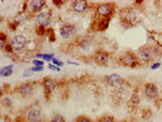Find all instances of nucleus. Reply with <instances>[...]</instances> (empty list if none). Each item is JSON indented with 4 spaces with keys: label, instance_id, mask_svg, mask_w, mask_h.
<instances>
[{
    "label": "nucleus",
    "instance_id": "nucleus-3",
    "mask_svg": "<svg viewBox=\"0 0 162 122\" xmlns=\"http://www.w3.org/2000/svg\"><path fill=\"white\" fill-rule=\"evenodd\" d=\"M135 55H136V57H138V60H139L140 64H149L155 57L154 51H152V48L151 46H147V45H144L140 49H138V51L135 53Z\"/></svg>",
    "mask_w": 162,
    "mask_h": 122
},
{
    "label": "nucleus",
    "instance_id": "nucleus-14",
    "mask_svg": "<svg viewBox=\"0 0 162 122\" xmlns=\"http://www.w3.org/2000/svg\"><path fill=\"white\" fill-rule=\"evenodd\" d=\"M88 9V2L86 0H74L71 2V10L77 12V14H81V12H85Z\"/></svg>",
    "mask_w": 162,
    "mask_h": 122
},
{
    "label": "nucleus",
    "instance_id": "nucleus-27",
    "mask_svg": "<svg viewBox=\"0 0 162 122\" xmlns=\"http://www.w3.org/2000/svg\"><path fill=\"white\" fill-rule=\"evenodd\" d=\"M53 65H57V66H63V62H60L57 59H53Z\"/></svg>",
    "mask_w": 162,
    "mask_h": 122
},
{
    "label": "nucleus",
    "instance_id": "nucleus-5",
    "mask_svg": "<svg viewBox=\"0 0 162 122\" xmlns=\"http://www.w3.org/2000/svg\"><path fill=\"white\" fill-rule=\"evenodd\" d=\"M119 62L123 65V66H127V67H138L140 65L138 57L135 53L133 51H127L125 54H123L119 59Z\"/></svg>",
    "mask_w": 162,
    "mask_h": 122
},
{
    "label": "nucleus",
    "instance_id": "nucleus-16",
    "mask_svg": "<svg viewBox=\"0 0 162 122\" xmlns=\"http://www.w3.org/2000/svg\"><path fill=\"white\" fill-rule=\"evenodd\" d=\"M42 85H43L45 93L49 94V93H52L57 88V81L54 78H52V77H45L43 82H42Z\"/></svg>",
    "mask_w": 162,
    "mask_h": 122
},
{
    "label": "nucleus",
    "instance_id": "nucleus-20",
    "mask_svg": "<svg viewBox=\"0 0 162 122\" xmlns=\"http://www.w3.org/2000/svg\"><path fill=\"white\" fill-rule=\"evenodd\" d=\"M98 122H117V120L114 117H111V116H106V117H102L100 119Z\"/></svg>",
    "mask_w": 162,
    "mask_h": 122
},
{
    "label": "nucleus",
    "instance_id": "nucleus-12",
    "mask_svg": "<svg viewBox=\"0 0 162 122\" xmlns=\"http://www.w3.org/2000/svg\"><path fill=\"white\" fill-rule=\"evenodd\" d=\"M109 22H111V18H103V17H98L97 16L91 27H93L95 31H104V29L108 28Z\"/></svg>",
    "mask_w": 162,
    "mask_h": 122
},
{
    "label": "nucleus",
    "instance_id": "nucleus-28",
    "mask_svg": "<svg viewBox=\"0 0 162 122\" xmlns=\"http://www.w3.org/2000/svg\"><path fill=\"white\" fill-rule=\"evenodd\" d=\"M5 50H6V51H8V53H13V51H14V50H13V48H11V45H10V44H8V45H6V46H5Z\"/></svg>",
    "mask_w": 162,
    "mask_h": 122
},
{
    "label": "nucleus",
    "instance_id": "nucleus-2",
    "mask_svg": "<svg viewBox=\"0 0 162 122\" xmlns=\"http://www.w3.org/2000/svg\"><path fill=\"white\" fill-rule=\"evenodd\" d=\"M116 6L113 2H101L96 6V14L98 17L103 18H112V16L114 14Z\"/></svg>",
    "mask_w": 162,
    "mask_h": 122
},
{
    "label": "nucleus",
    "instance_id": "nucleus-13",
    "mask_svg": "<svg viewBox=\"0 0 162 122\" xmlns=\"http://www.w3.org/2000/svg\"><path fill=\"white\" fill-rule=\"evenodd\" d=\"M108 60H109V54L107 51H104V50H98L93 55V61L97 65L103 66V65H106L108 62Z\"/></svg>",
    "mask_w": 162,
    "mask_h": 122
},
{
    "label": "nucleus",
    "instance_id": "nucleus-11",
    "mask_svg": "<svg viewBox=\"0 0 162 122\" xmlns=\"http://www.w3.org/2000/svg\"><path fill=\"white\" fill-rule=\"evenodd\" d=\"M144 94L147 99L150 100H155L159 96V89L154 83H146L144 87Z\"/></svg>",
    "mask_w": 162,
    "mask_h": 122
},
{
    "label": "nucleus",
    "instance_id": "nucleus-23",
    "mask_svg": "<svg viewBox=\"0 0 162 122\" xmlns=\"http://www.w3.org/2000/svg\"><path fill=\"white\" fill-rule=\"evenodd\" d=\"M76 122H93L92 120H90V119H87V117H79L77 120H76Z\"/></svg>",
    "mask_w": 162,
    "mask_h": 122
},
{
    "label": "nucleus",
    "instance_id": "nucleus-9",
    "mask_svg": "<svg viewBox=\"0 0 162 122\" xmlns=\"http://www.w3.org/2000/svg\"><path fill=\"white\" fill-rule=\"evenodd\" d=\"M16 92L21 95L22 98H29L34 92V84L33 83H22L21 85H18Z\"/></svg>",
    "mask_w": 162,
    "mask_h": 122
},
{
    "label": "nucleus",
    "instance_id": "nucleus-15",
    "mask_svg": "<svg viewBox=\"0 0 162 122\" xmlns=\"http://www.w3.org/2000/svg\"><path fill=\"white\" fill-rule=\"evenodd\" d=\"M104 81H106V83H107L108 85L114 87V88H117V87H119V85L123 84V78H122L119 75H117V73L108 75V76L104 78Z\"/></svg>",
    "mask_w": 162,
    "mask_h": 122
},
{
    "label": "nucleus",
    "instance_id": "nucleus-7",
    "mask_svg": "<svg viewBox=\"0 0 162 122\" xmlns=\"http://www.w3.org/2000/svg\"><path fill=\"white\" fill-rule=\"evenodd\" d=\"M27 5V10L29 11V14H39L42 12L45 6V1L42 0H31L26 2Z\"/></svg>",
    "mask_w": 162,
    "mask_h": 122
},
{
    "label": "nucleus",
    "instance_id": "nucleus-26",
    "mask_svg": "<svg viewBox=\"0 0 162 122\" xmlns=\"http://www.w3.org/2000/svg\"><path fill=\"white\" fill-rule=\"evenodd\" d=\"M160 66H161V62H156L151 66V70H157V68H160Z\"/></svg>",
    "mask_w": 162,
    "mask_h": 122
},
{
    "label": "nucleus",
    "instance_id": "nucleus-1",
    "mask_svg": "<svg viewBox=\"0 0 162 122\" xmlns=\"http://www.w3.org/2000/svg\"><path fill=\"white\" fill-rule=\"evenodd\" d=\"M120 22L125 27L134 26L138 22V15H136V12L133 9L125 7V9H123L120 11Z\"/></svg>",
    "mask_w": 162,
    "mask_h": 122
},
{
    "label": "nucleus",
    "instance_id": "nucleus-8",
    "mask_svg": "<svg viewBox=\"0 0 162 122\" xmlns=\"http://www.w3.org/2000/svg\"><path fill=\"white\" fill-rule=\"evenodd\" d=\"M59 31H60V36L64 39L71 38V37H74L76 34V27L74 25H71V23H64V25H61L60 28H59Z\"/></svg>",
    "mask_w": 162,
    "mask_h": 122
},
{
    "label": "nucleus",
    "instance_id": "nucleus-18",
    "mask_svg": "<svg viewBox=\"0 0 162 122\" xmlns=\"http://www.w3.org/2000/svg\"><path fill=\"white\" fill-rule=\"evenodd\" d=\"M6 41H8V36L5 33H0V49H5V46L8 45Z\"/></svg>",
    "mask_w": 162,
    "mask_h": 122
},
{
    "label": "nucleus",
    "instance_id": "nucleus-4",
    "mask_svg": "<svg viewBox=\"0 0 162 122\" xmlns=\"http://www.w3.org/2000/svg\"><path fill=\"white\" fill-rule=\"evenodd\" d=\"M26 122H41L43 120V112L39 106H31L25 112Z\"/></svg>",
    "mask_w": 162,
    "mask_h": 122
},
{
    "label": "nucleus",
    "instance_id": "nucleus-25",
    "mask_svg": "<svg viewBox=\"0 0 162 122\" xmlns=\"http://www.w3.org/2000/svg\"><path fill=\"white\" fill-rule=\"evenodd\" d=\"M49 70H54V71H60V67H57L55 65H53V64H50L49 66H48Z\"/></svg>",
    "mask_w": 162,
    "mask_h": 122
},
{
    "label": "nucleus",
    "instance_id": "nucleus-29",
    "mask_svg": "<svg viewBox=\"0 0 162 122\" xmlns=\"http://www.w3.org/2000/svg\"><path fill=\"white\" fill-rule=\"evenodd\" d=\"M4 94V87L3 85H0V96Z\"/></svg>",
    "mask_w": 162,
    "mask_h": 122
},
{
    "label": "nucleus",
    "instance_id": "nucleus-17",
    "mask_svg": "<svg viewBox=\"0 0 162 122\" xmlns=\"http://www.w3.org/2000/svg\"><path fill=\"white\" fill-rule=\"evenodd\" d=\"M13 72H14V66L13 65H9V66H5V67H3L0 70V76L9 77V76L13 75Z\"/></svg>",
    "mask_w": 162,
    "mask_h": 122
},
{
    "label": "nucleus",
    "instance_id": "nucleus-19",
    "mask_svg": "<svg viewBox=\"0 0 162 122\" xmlns=\"http://www.w3.org/2000/svg\"><path fill=\"white\" fill-rule=\"evenodd\" d=\"M36 57H39L42 60H47V61H53L54 59V55L53 54H37Z\"/></svg>",
    "mask_w": 162,
    "mask_h": 122
},
{
    "label": "nucleus",
    "instance_id": "nucleus-6",
    "mask_svg": "<svg viewBox=\"0 0 162 122\" xmlns=\"http://www.w3.org/2000/svg\"><path fill=\"white\" fill-rule=\"evenodd\" d=\"M10 45H11L14 51H21L27 45V38L24 34H17V36H15L14 38L11 39Z\"/></svg>",
    "mask_w": 162,
    "mask_h": 122
},
{
    "label": "nucleus",
    "instance_id": "nucleus-22",
    "mask_svg": "<svg viewBox=\"0 0 162 122\" xmlns=\"http://www.w3.org/2000/svg\"><path fill=\"white\" fill-rule=\"evenodd\" d=\"M32 72H39V71H43V66H34V67L29 68Z\"/></svg>",
    "mask_w": 162,
    "mask_h": 122
},
{
    "label": "nucleus",
    "instance_id": "nucleus-24",
    "mask_svg": "<svg viewBox=\"0 0 162 122\" xmlns=\"http://www.w3.org/2000/svg\"><path fill=\"white\" fill-rule=\"evenodd\" d=\"M32 62H33V64H34L36 66H43V65H44V64H43V60H42V61H38V60H33Z\"/></svg>",
    "mask_w": 162,
    "mask_h": 122
},
{
    "label": "nucleus",
    "instance_id": "nucleus-21",
    "mask_svg": "<svg viewBox=\"0 0 162 122\" xmlns=\"http://www.w3.org/2000/svg\"><path fill=\"white\" fill-rule=\"evenodd\" d=\"M50 122H66V121H65V119H64L61 115H55V116L52 119Z\"/></svg>",
    "mask_w": 162,
    "mask_h": 122
},
{
    "label": "nucleus",
    "instance_id": "nucleus-10",
    "mask_svg": "<svg viewBox=\"0 0 162 122\" xmlns=\"http://www.w3.org/2000/svg\"><path fill=\"white\" fill-rule=\"evenodd\" d=\"M50 22H52V14H50V11H42V12L38 14V16H37V23H38L39 27H48L50 25Z\"/></svg>",
    "mask_w": 162,
    "mask_h": 122
}]
</instances>
